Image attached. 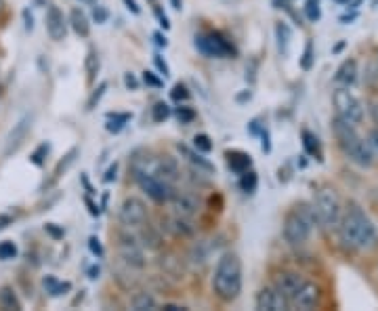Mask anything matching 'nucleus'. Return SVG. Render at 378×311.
<instances>
[{
	"label": "nucleus",
	"instance_id": "11",
	"mask_svg": "<svg viewBox=\"0 0 378 311\" xmlns=\"http://www.w3.org/2000/svg\"><path fill=\"white\" fill-rule=\"evenodd\" d=\"M118 254H120L122 263H126L129 267H135V269L146 267V254H143L141 246L135 242V237L122 235V242L118 244Z\"/></svg>",
	"mask_w": 378,
	"mask_h": 311
},
{
	"label": "nucleus",
	"instance_id": "19",
	"mask_svg": "<svg viewBox=\"0 0 378 311\" xmlns=\"http://www.w3.org/2000/svg\"><path fill=\"white\" fill-rule=\"evenodd\" d=\"M225 158L229 170L235 172V175H242V172H246V170L252 168V158H250V154H246V152H240V150L225 152Z\"/></svg>",
	"mask_w": 378,
	"mask_h": 311
},
{
	"label": "nucleus",
	"instance_id": "58",
	"mask_svg": "<svg viewBox=\"0 0 378 311\" xmlns=\"http://www.w3.org/2000/svg\"><path fill=\"white\" fill-rule=\"evenodd\" d=\"M82 183H84V187H86V192H88V194H95V192H93V187H90V183H88V179H86L84 175H82Z\"/></svg>",
	"mask_w": 378,
	"mask_h": 311
},
{
	"label": "nucleus",
	"instance_id": "2",
	"mask_svg": "<svg viewBox=\"0 0 378 311\" xmlns=\"http://www.w3.org/2000/svg\"><path fill=\"white\" fill-rule=\"evenodd\" d=\"M213 291L223 303H233L242 293V261L235 252H225L217 261Z\"/></svg>",
	"mask_w": 378,
	"mask_h": 311
},
{
	"label": "nucleus",
	"instance_id": "46",
	"mask_svg": "<svg viewBox=\"0 0 378 311\" xmlns=\"http://www.w3.org/2000/svg\"><path fill=\"white\" fill-rule=\"evenodd\" d=\"M153 64H155V68H158V72H160V74H162V76H164V78H166V76H168V74H170V70H168V66H166V61H164V59H162L160 55H155V57H153Z\"/></svg>",
	"mask_w": 378,
	"mask_h": 311
},
{
	"label": "nucleus",
	"instance_id": "51",
	"mask_svg": "<svg viewBox=\"0 0 378 311\" xmlns=\"http://www.w3.org/2000/svg\"><path fill=\"white\" fill-rule=\"evenodd\" d=\"M86 206H88V213H90L93 217H99V213H101V211H99V206H97L90 198H86Z\"/></svg>",
	"mask_w": 378,
	"mask_h": 311
},
{
	"label": "nucleus",
	"instance_id": "28",
	"mask_svg": "<svg viewBox=\"0 0 378 311\" xmlns=\"http://www.w3.org/2000/svg\"><path fill=\"white\" fill-rule=\"evenodd\" d=\"M42 284H45L47 293H51L53 297H59L61 293H66V291H70V288H72V286H70V282L61 284V282H57L53 276H47V278L42 280Z\"/></svg>",
	"mask_w": 378,
	"mask_h": 311
},
{
	"label": "nucleus",
	"instance_id": "16",
	"mask_svg": "<svg viewBox=\"0 0 378 311\" xmlns=\"http://www.w3.org/2000/svg\"><path fill=\"white\" fill-rule=\"evenodd\" d=\"M170 204H172L175 215H179V217H187V219L196 217L198 211H200V202L196 200V196L185 194V192H175L172 198H170Z\"/></svg>",
	"mask_w": 378,
	"mask_h": 311
},
{
	"label": "nucleus",
	"instance_id": "33",
	"mask_svg": "<svg viewBox=\"0 0 378 311\" xmlns=\"http://www.w3.org/2000/svg\"><path fill=\"white\" fill-rule=\"evenodd\" d=\"M17 246L15 242L6 240V242H0V261H8V259H15L17 257Z\"/></svg>",
	"mask_w": 378,
	"mask_h": 311
},
{
	"label": "nucleus",
	"instance_id": "14",
	"mask_svg": "<svg viewBox=\"0 0 378 311\" xmlns=\"http://www.w3.org/2000/svg\"><path fill=\"white\" fill-rule=\"evenodd\" d=\"M151 172L158 175L162 181H166L168 185H177V181L181 179V168H179V162L172 158V156H162L153 162L151 166Z\"/></svg>",
	"mask_w": 378,
	"mask_h": 311
},
{
	"label": "nucleus",
	"instance_id": "61",
	"mask_svg": "<svg viewBox=\"0 0 378 311\" xmlns=\"http://www.w3.org/2000/svg\"><path fill=\"white\" fill-rule=\"evenodd\" d=\"M372 116H374V120H377V124H378V103L372 105Z\"/></svg>",
	"mask_w": 378,
	"mask_h": 311
},
{
	"label": "nucleus",
	"instance_id": "26",
	"mask_svg": "<svg viewBox=\"0 0 378 311\" xmlns=\"http://www.w3.org/2000/svg\"><path fill=\"white\" fill-rule=\"evenodd\" d=\"M276 36H278V47H280V53H288V47H290V38H293V32L286 23H278L276 25Z\"/></svg>",
	"mask_w": 378,
	"mask_h": 311
},
{
	"label": "nucleus",
	"instance_id": "44",
	"mask_svg": "<svg viewBox=\"0 0 378 311\" xmlns=\"http://www.w3.org/2000/svg\"><path fill=\"white\" fill-rule=\"evenodd\" d=\"M107 17H110V13H107L103 6H95V8H93V19H95L97 23H105Z\"/></svg>",
	"mask_w": 378,
	"mask_h": 311
},
{
	"label": "nucleus",
	"instance_id": "32",
	"mask_svg": "<svg viewBox=\"0 0 378 311\" xmlns=\"http://www.w3.org/2000/svg\"><path fill=\"white\" fill-rule=\"evenodd\" d=\"M194 150H198L200 154H211L213 152V141L206 133H200L194 137Z\"/></svg>",
	"mask_w": 378,
	"mask_h": 311
},
{
	"label": "nucleus",
	"instance_id": "27",
	"mask_svg": "<svg viewBox=\"0 0 378 311\" xmlns=\"http://www.w3.org/2000/svg\"><path fill=\"white\" fill-rule=\"evenodd\" d=\"M0 305H2L4 310H21L19 299L15 297L13 288H8V286L0 288Z\"/></svg>",
	"mask_w": 378,
	"mask_h": 311
},
{
	"label": "nucleus",
	"instance_id": "36",
	"mask_svg": "<svg viewBox=\"0 0 378 311\" xmlns=\"http://www.w3.org/2000/svg\"><path fill=\"white\" fill-rule=\"evenodd\" d=\"M170 97H172L175 101H179V103H181V101H187V99L191 97V93L187 90V86H185V84H181V82H179V84H175V86H172Z\"/></svg>",
	"mask_w": 378,
	"mask_h": 311
},
{
	"label": "nucleus",
	"instance_id": "15",
	"mask_svg": "<svg viewBox=\"0 0 378 311\" xmlns=\"http://www.w3.org/2000/svg\"><path fill=\"white\" fill-rule=\"evenodd\" d=\"M45 21H47V32H49V36H51L55 42H59V40L66 38V34H68V23H66L64 13L59 11V6L51 4V6L47 8Z\"/></svg>",
	"mask_w": 378,
	"mask_h": 311
},
{
	"label": "nucleus",
	"instance_id": "7",
	"mask_svg": "<svg viewBox=\"0 0 378 311\" xmlns=\"http://www.w3.org/2000/svg\"><path fill=\"white\" fill-rule=\"evenodd\" d=\"M334 107H336V116H341L343 120L351 124H362L364 105L358 99V95L351 90V86H338L334 90Z\"/></svg>",
	"mask_w": 378,
	"mask_h": 311
},
{
	"label": "nucleus",
	"instance_id": "31",
	"mask_svg": "<svg viewBox=\"0 0 378 311\" xmlns=\"http://www.w3.org/2000/svg\"><path fill=\"white\" fill-rule=\"evenodd\" d=\"M302 143H305V150L311 156H315L317 160H321V152H319V143H317V137H313L309 131H302Z\"/></svg>",
	"mask_w": 378,
	"mask_h": 311
},
{
	"label": "nucleus",
	"instance_id": "47",
	"mask_svg": "<svg viewBox=\"0 0 378 311\" xmlns=\"http://www.w3.org/2000/svg\"><path fill=\"white\" fill-rule=\"evenodd\" d=\"M124 84H126L129 90H137V88H139V80H137L135 74H131V72L124 74Z\"/></svg>",
	"mask_w": 378,
	"mask_h": 311
},
{
	"label": "nucleus",
	"instance_id": "20",
	"mask_svg": "<svg viewBox=\"0 0 378 311\" xmlns=\"http://www.w3.org/2000/svg\"><path fill=\"white\" fill-rule=\"evenodd\" d=\"M334 80L341 84V86H353L358 82V61L355 59H347L341 64V68L336 70V76Z\"/></svg>",
	"mask_w": 378,
	"mask_h": 311
},
{
	"label": "nucleus",
	"instance_id": "4",
	"mask_svg": "<svg viewBox=\"0 0 378 311\" xmlns=\"http://www.w3.org/2000/svg\"><path fill=\"white\" fill-rule=\"evenodd\" d=\"M315 223L317 221H315V213L311 206L301 204V206L293 209L284 219V240L290 246H302L311 237Z\"/></svg>",
	"mask_w": 378,
	"mask_h": 311
},
{
	"label": "nucleus",
	"instance_id": "55",
	"mask_svg": "<svg viewBox=\"0 0 378 311\" xmlns=\"http://www.w3.org/2000/svg\"><path fill=\"white\" fill-rule=\"evenodd\" d=\"M99 274H101L99 265H95V267H90V269H88V278H90V280H97V278H99Z\"/></svg>",
	"mask_w": 378,
	"mask_h": 311
},
{
	"label": "nucleus",
	"instance_id": "13",
	"mask_svg": "<svg viewBox=\"0 0 378 311\" xmlns=\"http://www.w3.org/2000/svg\"><path fill=\"white\" fill-rule=\"evenodd\" d=\"M30 129H32V116H23L15 127H13V131L6 135V141H4V150H2V154L4 156H13L21 146H23V141H25V137H28V133H30Z\"/></svg>",
	"mask_w": 378,
	"mask_h": 311
},
{
	"label": "nucleus",
	"instance_id": "53",
	"mask_svg": "<svg viewBox=\"0 0 378 311\" xmlns=\"http://www.w3.org/2000/svg\"><path fill=\"white\" fill-rule=\"evenodd\" d=\"M11 223H13V217H11V215H0V232L6 230Z\"/></svg>",
	"mask_w": 378,
	"mask_h": 311
},
{
	"label": "nucleus",
	"instance_id": "1",
	"mask_svg": "<svg viewBox=\"0 0 378 311\" xmlns=\"http://www.w3.org/2000/svg\"><path fill=\"white\" fill-rule=\"evenodd\" d=\"M338 235H341V242L349 250H358V252L372 250L378 242L374 223L360 206H351L343 215V219L338 223Z\"/></svg>",
	"mask_w": 378,
	"mask_h": 311
},
{
	"label": "nucleus",
	"instance_id": "35",
	"mask_svg": "<svg viewBox=\"0 0 378 311\" xmlns=\"http://www.w3.org/2000/svg\"><path fill=\"white\" fill-rule=\"evenodd\" d=\"M86 72H88V80L90 82L95 80V74L99 72V57H97L95 51H90L88 57H86Z\"/></svg>",
	"mask_w": 378,
	"mask_h": 311
},
{
	"label": "nucleus",
	"instance_id": "23",
	"mask_svg": "<svg viewBox=\"0 0 378 311\" xmlns=\"http://www.w3.org/2000/svg\"><path fill=\"white\" fill-rule=\"evenodd\" d=\"M131 307L135 311H148V310H155L158 307V301H155V297L148 293V291H141V293H137V295H133V299H131Z\"/></svg>",
	"mask_w": 378,
	"mask_h": 311
},
{
	"label": "nucleus",
	"instance_id": "10",
	"mask_svg": "<svg viewBox=\"0 0 378 311\" xmlns=\"http://www.w3.org/2000/svg\"><path fill=\"white\" fill-rule=\"evenodd\" d=\"M321 301V288L315 284V282H307L299 288V293L295 295V299L290 301V307H297V310L309 311L315 310Z\"/></svg>",
	"mask_w": 378,
	"mask_h": 311
},
{
	"label": "nucleus",
	"instance_id": "22",
	"mask_svg": "<svg viewBox=\"0 0 378 311\" xmlns=\"http://www.w3.org/2000/svg\"><path fill=\"white\" fill-rule=\"evenodd\" d=\"M70 23H72L74 32L80 38H88L90 25H88V19H86V15H84L82 8H72V13H70Z\"/></svg>",
	"mask_w": 378,
	"mask_h": 311
},
{
	"label": "nucleus",
	"instance_id": "18",
	"mask_svg": "<svg viewBox=\"0 0 378 311\" xmlns=\"http://www.w3.org/2000/svg\"><path fill=\"white\" fill-rule=\"evenodd\" d=\"M177 150H179V154L183 156V158H185V160H187V162L196 168V170H200V172H202V170H204V172H213V170H215V166H213V164H211L204 156L200 154L198 150H191V148L181 146V143L177 146Z\"/></svg>",
	"mask_w": 378,
	"mask_h": 311
},
{
	"label": "nucleus",
	"instance_id": "43",
	"mask_svg": "<svg viewBox=\"0 0 378 311\" xmlns=\"http://www.w3.org/2000/svg\"><path fill=\"white\" fill-rule=\"evenodd\" d=\"M143 82H146L148 86H153V88H160V86L164 84V82L155 76L153 72H150V70H146V72H143Z\"/></svg>",
	"mask_w": 378,
	"mask_h": 311
},
{
	"label": "nucleus",
	"instance_id": "34",
	"mask_svg": "<svg viewBox=\"0 0 378 311\" xmlns=\"http://www.w3.org/2000/svg\"><path fill=\"white\" fill-rule=\"evenodd\" d=\"M175 116H177V120H179L181 124H189V122H194V118H196V112H194L191 107L183 105V107H177Z\"/></svg>",
	"mask_w": 378,
	"mask_h": 311
},
{
	"label": "nucleus",
	"instance_id": "25",
	"mask_svg": "<svg viewBox=\"0 0 378 311\" xmlns=\"http://www.w3.org/2000/svg\"><path fill=\"white\" fill-rule=\"evenodd\" d=\"M139 240H141V244H143V246H148V248H151V250H155V248H160V246H162V235L155 232L151 225H141Z\"/></svg>",
	"mask_w": 378,
	"mask_h": 311
},
{
	"label": "nucleus",
	"instance_id": "17",
	"mask_svg": "<svg viewBox=\"0 0 378 311\" xmlns=\"http://www.w3.org/2000/svg\"><path fill=\"white\" fill-rule=\"evenodd\" d=\"M290 303L276 291V288H263L256 295V310L261 311H286Z\"/></svg>",
	"mask_w": 378,
	"mask_h": 311
},
{
	"label": "nucleus",
	"instance_id": "38",
	"mask_svg": "<svg viewBox=\"0 0 378 311\" xmlns=\"http://www.w3.org/2000/svg\"><path fill=\"white\" fill-rule=\"evenodd\" d=\"M49 152H51V146H49V143H42V146H40V148H38V150L32 154V158H30V160H32L36 166H42V164H45V158H47V154H49Z\"/></svg>",
	"mask_w": 378,
	"mask_h": 311
},
{
	"label": "nucleus",
	"instance_id": "50",
	"mask_svg": "<svg viewBox=\"0 0 378 311\" xmlns=\"http://www.w3.org/2000/svg\"><path fill=\"white\" fill-rule=\"evenodd\" d=\"M155 15H158V19H160V25H162L164 30H168V28H170L168 17H166V15H162V11H160V8H155Z\"/></svg>",
	"mask_w": 378,
	"mask_h": 311
},
{
	"label": "nucleus",
	"instance_id": "6",
	"mask_svg": "<svg viewBox=\"0 0 378 311\" xmlns=\"http://www.w3.org/2000/svg\"><path fill=\"white\" fill-rule=\"evenodd\" d=\"M133 179L135 183L139 185V189L151 198L155 204H166L170 202L172 194H175V187L168 185L166 181H162L158 175H153L150 170H133Z\"/></svg>",
	"mask_w": 378,
	"mask_h": 311
},
{
	"label": "nucleus",
	"instance_id": "40",
	"mask_svg": "<svg viewBox=\"0 0 378 311\" xmlns=\"http://www.w3.org/2000/svg\"><path fill=\"white\" fill-rule=\"evenodd\" d=\"M88 248H90V252H93L97 259H101V257H103V246H101L99 237L90 235V237H88Z\"/></svg>",
	"mask_w": 378,
	"mask_h": 311
},
{
	"label": "nucleus",
	"instance_id": "48",
	"mask_svg": "<svg viewBox=\"0 0 378 311\" xmlns=\"http://www.w3.org/2000/svg\"><path fill=\"white\" fill-rule=\"evenodd\" d=\"M116 177H118V164L114 162V164H112V166L107 168V172H105L103 181H105V183H112V181L116 179Z\"/></svg>",
	"mask_w": 378,
	"mask_h": 311
},
{
	"label": "nucleus",
	"instance_id": "57",
	"mask_svg": "<svg viewBox=\"0 0 378 311\" xmlns=\"http://www.w3.org/2000/svg\"><path fill=\"white\" fill-rule=\"evenodd\" d=\"M162 310H166V311H181V310H185V307H181V305H172V303H166Z\"/></svg>",
	"mask_w": 378,
	"mask_h": 311
},
{
	"label": "nucleus",
	"instance_id": "39",
	"mask_svg": "<svg viewBox=\"0 0 378 311\" xmlns=\"http://www.w3.org/2000/svg\"><path fill=\"white\" fill-rule=\"evenodd\" d=\"M305 11H307V17H309L311 21L319 19V0H307Z\"/></svg>",
	"mask_w": 378,
	"mask_h": 311
},
{
	"label": "nucleus",
	"instance_id": "52",
	"mask_svg": "<svg viewBox=\"0 0 378 311\" xmlns=\"http://www.w3.org/2000/svg\"><path fill=\"white\" fill-rule=\"evenodd\" d=\"M124 4H126V8H129L133 15H139V13H141V8L137 6V2H135V0H124Z\"/></svg>",
	"mask_w": 378,
	"mask_h": 311
},
{
	"label": "nucleus",
	"instance_id": "5",
	"mask_svg": "<svg viewBox=\"0 0 378 311\" xmlns=\"http://www.w3.org/2000/svg\"><path fill=\"white\" fill-rule=\"evenodd\" d=\"M311 209L315 213L317 225H321L324 230H338V223L343 219V206L338 194L332 187H321L315 194Z\"/></svg>",
	"mask_w": 378,
	"mask_h": 311
},
{
	"label": "nucleus",
	"instance_id": "12",
	"mask_svg": "<svg viewBox=\"0 0 378 311\" xmlns=\"http://www.w3.org/2000/svg\"><path fill=\"white\" fill-rule=\"evenodd\" d=\"M302 284H305V278H302L301 274H297V271H282V274L276 276L273 288L290 303Z\"/></svg>",
	"mask_w": 378,
	"mask_h": 311
},
{
	"label": "nucleus",
	"instance_id": "37",
	"mask_svg": "<svg viewBox=\"0 0 378 311\" xmlns=\"http://www.w3.org/2000/svg\"><path fill=\"white\" fill-rule=\"evenodd\" d=\"M105 88H107V82H101V84L93 90V95H90L88 103H86V110H95V105H97V103H99V99L103 97Z\"/></svg>",
	"mask_w": 378,
	"mask_h": 311
},
{
	"label": "nucleus",
	"instance_id": "21",
	"mask_svg": "<svg viewBox=\"0 0 378 311\" xmlns=\"http://www.w3.org/2000/svg\"><path fill=\"white\" fill-rule=\"evenodd\" d=\"M168 230L179 237H191L196 233V228L191 225V221L187 217H179V215L168 219Z\"/></svg>",
	"mask_w": 378,
	"mask_h": 311
},
{
	"label": "nucleus",
	"instance_id": "60",
	"mask_svg": "<svg viewBox=\"0 0 378 311\" xmlns=\"http://www.w3.org/2000/svg\"><path fill=\"white\" fill-rule=\"evenodd\" d=\"M252 95H250V90L248 93H242V95H237V101H246V99H250Z\"/></svg>",
	"mask_w": 378,
	"mask_h": 311
},
{
	"label": "nucleus",
	"instance_id": "49",
	"mask_svg": "<svg viewBox=\"0 0 378 311\" xmlns=\"http://www.w3.org/2000/svg\"><path fill=\"white\" fill-rule=\"evenodd\" d=\"M153 40H155L158 47H164V49L168 47V40H166V36H164L162 32H155V34H153Z\"/></svg>",
	"mask_w": 378,
	"mask_h": 311
},
{
	"label": "nucleus",
	"instance_id": "8",
	"mask_svg": "<svg viewBox=\"0 0 378 311\" xmlns=\"http://www.w3.org/2000/svg\"><path fill=\"white\" fill-rule=\"evenodd\" d=\"M148 204L137 198V196H129L124 198V202L120 204L118 211V221L124 230H139L141 225L148 223Z\"/></svg>",
	"mask_w": 378,
	"mask_h": 311
},
{
	"label": "nucleus",
	"instance_id": "59",
	"mask_svg": "<svg viewBox=\"0 0 378 311\" xmlns=\"http://www.w3.org/2000/svg\"><path fill=\"white\" fill-rule=\"evenodd\" d=\"M170 4H172V8H177V11L183 8V0H170Z\"/></svg>",
	"mask_w": 378,
	"mask_h": 311
},
{
	"label": "nucleus",
	"instance_id": "9",
	"mask_svg": "<svg viewBox=\"0 0 378 311\" xmlns=\"http://www.w3.org/2000/svg\"><path fill=\"white\" fill-rule=\"evenodd\" d=\"M194 47L198 49V53H202L204 57H211V59H223V57H229V55L235 53V49L227 42L221 34H217V32L196 34Z\"/></svg>",
	"mask_w": 378,
	"mask_h": 311
},
{
	"label": "nucleus",
	"instance_id": "3",
	"mask_svg": "<svg viewBox=\"0 0 378 311\" xmlns=\"http://www.w3.org/2000/svg\"><path fill=\"white\" fill-rule=\"evenodd\" d=\"M332 131H334L338 148L345 152L347 158H351V162H355L358 166H364V168L372 166L374 156H372L368 141L358 133V124H351V122L343 120L341 116H336Z\"/></svg>",
	"mask_w": 378,
	"mask_h": 311
},
{
	"label": "nucleus",
	"instance_id": "54",
	"mask_svg": "<svg viewBox=\"0 0 378 311\" xmlns=\"http://www.w3.org/2000/svg\"><path fill=\"white\" fill-rule=\"evenodd\" d=\"M263 152H271V146H269V133L267 131H263Z\"/></svg>",
	"mask_w": 378,
	"mask_h": 311
},
{
	"label": "nucleus",
	"instance_id": "56",
	"mask_svg": "<svg viewBox=\"0 0 378 311\" xmlns=\"http://www.w3.org/2000/svg\"><path fill=\"white\" fill-rule=\"evenodd\" d=\"M23 17H25V28H28V30H32V28H34V23H32V21H34V19H32V15H28V11H25V13H23Z\"/></svg>",
	"mask_w": 378,
	"mask_h": 311
},
{
	"label": "nucleus",
	"instance_id": "30",
	"mask_svg": "<svg viewBox=\"0 0 378 311\" xmlns=\"http://www.w3.org/2000/svg\"><path fill=\"white\" fill-rule=\"evenodd\" d=\"M170 114H172V110H170V105L164 103V101H158V103L151 107V118H153V122H164V120L170 118Z\"/></svg>",
	"mask_w": 378,
	"mask_h": 311
},
{
	"label": "nucleus",
	"instance_id": "29",
	"mask_svg": "<svg viewBox=\"0 0 378 311\" xmlns=\"http://www.w3.org/2000/svg\"><path fill=\"white\" fill-rule=\"evenodd\" d=\"M240 177H242V179H240V187H242L244 192L252 194V192L259 187V177H256L254 170H246V172H242Z\"/></svg>",
	"mask_w": 378,
	"mask_h": 311
},
{
	"label": "nucleus",
	"instance_id": "42",
	"mask_svg": "<svg viewBox=\"0 0 378 311\" xmlns=\"http://www.w3.org/2000/svg\"><path fill=\"white\" fill-rule=\"evenodd\" d=\"M45 232L49 233L53 240H61V237L66 235V232H64L57 223H47V225H45Z\"/></svg>",
	"mask_w": 378,
	"mask_h": 311
},
{
	"label": "nucleus",
	"instance_id": "24",
	"mask_svg": "<svg viewBox=\"0 0 378 311\" xmlns=\"http://www.w3.org/2000/svg\"><path fill=\"white\" fill-rule=\"evenodd\" d=\"M131 118H133V116H131L129 112H122V114H120V112H114V114L110 112V114H107V124H105L107 133H114V135L120 133V131L126 127V122H129Z\"/></svg>",
	"mask_w": 378,
	"mask_h": 311
},
{
	"label": "nucleus",
	"instance_id": "62",
	"mask_svg": "<svg viewBox=\"0 0 378 311\" xmlns=\"http://www.w3.org/2000/svg\"><path fill=\"white\" fill-rule=\"evenodd\" d=\"M2 8H4V0H0V13H2Z\"/></svg>",
	"mask_w": 378,
	"mask_h": 311
},
{
	"label": "nucleus",
	"instance_id": "41",
	"mask_svg": "<svg viewBox=\"0 0 378 311\" xmlns=\"http://www.w3.org/2000/svg\"><path fill=\"white\" fill-rule=\"evenodd\" d=\"M311 64H313V45L311 42H307V47H305V55H302V70H309L311 68Z\"/></svg>",
	"mask_w": 378,
	"mask_h": 311
},
{
	"label": "nucleus",
	"instance_id": "45",
	"mask_svg": "<svg viewBox=\"0 0 378 311\" xmlns=\"http://www.w3.org/2000/svg\"><path fill=\"white\" fill-rule=\"evenodd\" d=\"M368 146L372 150V156L378 160V129H374L370 135H368Z\"/></svg>",
	"mask_w": 378,
	"mask_h": 311
}]
</instances>
